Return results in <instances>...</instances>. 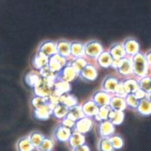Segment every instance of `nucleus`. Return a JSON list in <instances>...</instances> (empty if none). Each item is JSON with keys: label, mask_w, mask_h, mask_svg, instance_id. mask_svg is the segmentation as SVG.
<instances>
[{"label": "nucleus", "mask_w": 151, "mask_h": 151, "mask_svg": "<svg viewBox=\"0 0 151 151\" xmlns=\"http://www.w3.org/2000/svg\"><path fill=\"white\" fill-rule=\"evenodd\" d=\"M131 58L133 66V77L138 80L149 75L150 67L147 64L144 53L139 52Z\"/></svg>", "instance_id": "obj_1"}, {"label": "nucleus", "mask_w": 151, "mask_h": 151, "mask_svg": "<svg viewBox=\"0 0 151 151\" xmlns=\"http://www.w3.org/2000/svg\"><path fill=\"white\" fill-rule=\"evenodd\" d=\"M104 50L102 43L97 40H90L84 43V57L88 60H95Z\"/></svg>", "instance_id": "obj_2"}, {"label": "nucleus", "mask_w": 151, "mask_h": 151, "mask_svg": "<svg viewBox=\"0 0 151 151\" xmlns=\"http://www.w3.org/2000/svg\"><path fill=\"white\" fill-rule=\"evenodd\" d=\"M55 78H42L41 82L33 88V95L47 97L53 91V86L55 82Z\"/></svg>", "instance_id": "obj_3"}, {"label": "nucleus", "mask_w": 151, "mask_h": 151, "mask_svg": "<svg viewBox=\"0 0 151 151\" xmlns=\"http://www.w3.org/2000/svg\"><path fill=\"white\" fill-rule=\"evenodd\" d=\"M114 70L118 77L122 79L133 77V66L131 58L125 57L119 60Z\"/></svg>", "instance_id": "obj_4"}, {"label": "nucleus", "mask_w": 151, "mask_h": 151, "mask_svg": "<svg viewBox=\"0 0 151 151\" xmlns=\"http://www.w3.org/2000/svg\"><path fill=\"white\" fill-rule=\"evenodd\" d=\"M94 122L95 121L92 118L83 116V117L75 122V126H74L73 129L72 131L86 136L88 133L91 132V130L93 129Z\"/></svg>", "instance_id": "obj_5"}, {"label": "nucleus", "mask_w": 151, "mask_h": 151, "mask_svg": "<svg viewBox=\"0 0 151 151\" xmlns=\"http://www.w3.org/2000/svg\"><path fill=\"white\" fill-rule=\"evenodd\" d=\"M98 74L97 66L94 63L88 62V64L78 74V78L83 82L91 83L97 80Z\"/></svg>", "instance_id": "obj_6"}, {"label": "nucleus", "mask_w": 151, "mask_h": 151, "mask_svg": "<svg viewBox=\"0 0 151 151\" xmlns=\"http://www.w3.org/2000/svg\"><path fill=\"white\" fill-rule=\"evenodd\" d=\"M120 81L121 79H119L118 76L113 75H107L103 78L102 81L101 89L110 94L111 95H114Z\"/></svg>", "instance_id": "obj_7"}, {"label": "nucleus", "mask_w": 151, "mask_h": 151, "mask_svg": "<svg viewBox=\"0 0 151 151\" xmlns=\"http://www.w3.org/2000/svg\"><path fill=\"white\" fill-rule=\"evenodd\" d=\"M69 59L55 54L49 58L47 66L54 73L58 74L69 62Z\"/></svg>", "instance_id": "obj_8"}, {"label": "nucleus", "mask_w": 151, "mask_h": 151, "mask_svg": "<svg viewBox=\"0 0 151 151\" xmlns=\"http://www.w3.org/2000/svg\"><path fill=\"white\" fill-rule=\"evenodd\" d=\"M126 57L132 58L140 52V46L137 39L127 38L122 42Z\"/></svg>", "instance_id": "obj_9"}, {"label": "nucleus", "mask_w": 151, "mask_h": 151, "mask_svg": "<svg viewBox=\"0 0 151 151\" xmlns=\"http://www.w3.org/2000/svg\"><path fill=\"white\" fill-rule=\"evenodd\" d=\"M72 131L59 124L55 128L52 133V139L57 142L67 143Z\"/></svg>", "instance_id": "obj_10"}, {"label": "nucleus", "mask_w": 151, "mask_h": 151, "mask_svg": "<svg viewBox=\"0 0 151 151\" xmlns=\"http://www.w3.org/2000/svg\"><path fill=\"white\" fill-rule=\"evenodd\" d=\"M78 78V74L68 62L67 64L57 74V79L71 83Z\"/></svg>", "instance_id": "obj_11"}, {"label": "nucleus", "mask_w": 151, "mask_h": 151, "mask_svg": "<svg viewBox=\"0 0 151 151\" xmlns=\"http://www.w3.org/2000/svg\"><path fill=\"white\" fill-rule=\"evenodd\" d=\"M115 131H116V126H114L108 119L97 122V131L100 137L109 138L111 136L115 134Z\"/></svg>", "instance_id": "obj_12"}, {"label": "nucleus", "mask_w": 151, "mask_h": 151, "mask_svg": "<svg viewBox=\"0 0 151 151\" xmlns=\"http://www.w3.org/2000/svg\"><path fill=\"white\" fill-rule=\"evenodd\" d=\"M36 52L44 55L47 58H50L51 56L57 54L56 41H51V40L43 41L38 47Z\"/></svg>", "instance_id": "obj_13"}, {"label": "nucleus", "mask_w": 151, "mask_h": 151, "mask_svg": "<svg viewBox=\"0 0 151 151\" xmlns=\"http://www.w3.org/2000/svg\"><path fill=\"white\" fill-rule=\"evenodd\" d=\"M52 107L47 103L38 109L32 110V116L34 119L38 121L48 120L50 117H52Z\"/></svg>", "instance_id": "obj_14"}, {"label": "nucleus", "mask_w": 151, "mask_h": 151, "mask_svg": "<svg viewBox=\"0 0 151 151\" xmlns=\"http://www.w3.org/2000/svg\"><path fill=\"white\" fill-rule=\"evenodd\" d=\"M111 95L102 89L96 90L91 96V100L97 104L98 107L109 106Z\"/></svg>", "instance_id": "obj_15"}, {"label": "nucleus", "mask_w": 151, "mask_h": 151, "mask_svg": "<svg viewBox=\"0 0 151 151\" xmlns=\"http://www.w3.org/2000/svg\"><path fill=\"white\" fill-rule=\"evenodd\" d=\"M81 106L84 116L92 118V119H94V116H96L99 109L98 106L91 99L86 100L81 105Z\"/></svg>", "instance_id": "obj_16"}, {"label": "nucleus", "mask_w": 151, "mask_h": 151, "mask_svg": "<svg viewBox=\"0 0 151 151\" xmlns=\"http://www.w3.org/2000/svg\"><path fill=\"white\" fill-rule=\"evenodd\" d=\"M94 61H95V65L97 67L101 68V69H109L111 67L113 58L111 56L109 52L105 50Z\"/></svg>", "instance_id": "obj_17"}, {"label": "nucleus", "mask_w": 151, "mask_h": 151, "mask_svg": "<svg viewBox=\"0 0 151 151\" xmlns=\"http://www.w3.org/2000/svg\"><path fill=\"white\" fill-rule=\"evenodd\" d=\"M108 51L109 52L113 60H119L126 57L123 46H122V43L120 42H116L112 44L110 46L109 50H108Z\"/></svg>", "instance_id": "obj_18"}, {"label": "nucleus", "mask_w": 151, "mask_h": 151, "mask_svg": "<svg viewBox=\"0 0 151 151\" xmlns=\"http://www.w3.org/2000/svg\"><path fill=\"white\" fill-rule=\"evenodd\" d=\"M41 76L40 75V73L38 71L31 70L28 72L24 76V82L27 86L33 89L40 82H41Z\"/></svg>", "instance_id": "obj_19"}, {"label": "nucleus", "mask_w": 151, "mask_h": 151, "mask_svg": "<svg viewBox=\"0 0 151 151\" xmlns=\"http://www.w3.org/2000/svg\"><path fill=\"white\" fill-rule=\"evenodd\" d=\"M56 50L57 54L66 58L67 59H70V41L68 40L60 39L56 41Z\"/></svg>", "instance_id": "obj_20"}, {"label": "nucleus", "mask_w": 151, "mask_h": 151, "mask_svg": "<svg viewBox=\"0 0 151 151\" xmlns=\"http://www.w3.org/2000/svg\"><path fill=\"white\" fill-rule=\"evenodd\" d=\"M81 57H84V43L80 41H70V59Z\"/></svg>", "instance_id": "obj_21"}, {"label": "nucleus", "mask_w": 151, "mask_h": 151, "mask_svg": "<svg viewBox=\"0 0 151 151\" xmlns=\"http://www.w3.org/2000/svg\"><path fill=\"white\" fill-rule=\"evenodd\" d=\"M68 146L71 150L79 146L86 144V136L79 133L72 131L70 137L67 142Z\"/></svg>", "instance_id": "obj_22"}, {"label": "nucleus", "mask_w": 151, "mask_h": 151, "mask_svg": "<svg viewBox=\"0 0 151 151\" xmlns=\"http://www.w3.org/2000/svg\"><path fill=\"white\" fill-rule=\"evenodd\" d=\"M49 58L46 57L44 55L36 52L35 55L32 59V66L33 69L36 71L41 70L42 68L45 67L48 64Z\"/></svg>", "instance_id": "obj_23"}, {"label": "nucleus", "mask_w": 151, "mask_h": 151, "mask_svg": "<svg viewBox=\"0 0 151 151\" xmlns=\"http://www.w3.org/2000/svg\"><path fill=\"white\" fill-rule=\"evenodd\" d=\"M109 107L111 110L124 111L127 109L125 98L119 96L111 95Z\"/></svg>", "instance_id": "obj_24"}, {"label": "nucleus", "mask_w": 151, "mask_h": 151, "mask_svg": "<svg viewBox=\"0 0 151 151\" xmlns=\"http://www.w3.org/2000/svg\"><path fill=\"white\" fill-rule=\"evenodd\" d=\"M71 90H72V86L69 83L56 79L53 86V91L57 93L58 95L61 96L66 93H69Z\"/></svg>", "instance_id": "obj_25"}, {"label": "nucleus", "mask_w": 151, "mask_h": 151, "mask_svg": "<svg viewBox=\"0 0 151 151\" xmlns=\"http://www.w3.org/2000/svg\"><path fill=\"white\" fill-rule=\"evenodd\" d=\"M121 81H122V84H123L128 94H134L137 90L139 88L138 80L134 77L125 78V79H122Z\"/></svg>", "instance_id": "obj_26"}, {"label": "nucleus", "mask_w": 151, "mask_h": 151, "mask_svg": "<svg viewBox=\"0 0 151 151\" xmlns=\"http://www.w3.org/2000/svg\"><path fill=\"white\" fill-rule=\"evenodd\" d=\"M136 111L142 116H147L151 114V103L147 98L139 100Z\"/></svg>", "instance_id": "obj_27"}, {"label": "nucleus", "mask_w": 151, "mask_h": 151, "mask_svg": "<svg viewBox=\"0 0 151 151\" xmlns=\"http://www.w3.org/2000/svg\"><path fill=\"white\" fill-rule=\"evenodd\" d=\"M125 119V114L124 111H114L111 109L109 111L108 120L111 122L114 126H118L123 122Z\"/></svg>", "instance_id": "obj_28"}, {"label": "nucleus", "mask_w": 151, "mask_h": 151, "mask_svg": "<svg viewBox=\"0 0 151 151\" xmlns=\"http://www.w3.org/2000/svg\"><path fill=\"white\" fill-rule=\"evenodd\" d=\"M16 148L17 151H33L35 150L27 136L22 137L18 140L16 144Z\"/></svg>", "instance_id": "obj_29"}, {"label": "nucleus", "mask_w": 151, "mask_h": 151, "mask_svg": "<svg viewBox=\"0 0 151 151\" xmlns=\"http://www.w3.org/2000/svg\"><path fill=\"white\" fill-rule=\"evenodd\" d=\"M60 103L66 107L69 108L72 107L74 106H76L78 104V100L75 95L69 93L63 94L60 97Z\"/></svg>", "instance_id": "obj_30"}, {"label": "nucleus", "mask_w": 151, "mask_h": 151, "mask_svg": "<svg viewBox=\"0 0 151 151\" xmlns=\"http://www.w3.org/2000/svg\"><path fill=\"white\" fill-rule=\"evenodd\" d=\"M69 63L72 66L75 72L79 74L83 68L88 63V60L85 57L78 58L75 59H70L69 60Z\"/></svg>", "instance_id": "obj_31"}, {"label": "nucleus", "mask_w": 151, "mask_h": 151, "mask_svg": "<svg viewBox=\"0 0 151 151\" xmlns=\"http://www.w3.org/2000/svg\"><path fill=\"white\" fill-rule=\"evenodd\" d=\"M27 137L29 138V141L32 143V146L34 147L35 150H36L39 147L41 143L42 142L44 139L45 138V136L38 131H32V132L29 133V135H27Z\"/></svg>", "instance_id": "obj_32"}, {"label": "nucleus", "mask_w": 151, "mask_h": 151, "mask_svg": "<svg viewBox=\"0 0 151 151\" xmlns=\"http://www.w3.org/2000/svg\"><path fill=\"white\" fill-rule=\"evenodd\" d=\"M66 116L72 119L75 122H76L77 120L83 117L84 115L82 111V109H81V105L78 104L76 106H74L72 107L69 108L68 109V113Z\"/></svg>", "instance_id": "obj_33"}, {"label": "nucleus", "mask_w": 151, "mask_h": 151, "mask_svg": "<svg viewBox=\"0 0 151 151\" xmlns=\"http://www.w3.org/2000/svg\"><path fill=\"white\" fill-rule=\"evenodd\" d=\"M68 113V108L62 104H58L55 106L52 111V116L55 119L61 120L66 117Z\"/></svg>", "instance_id": "obj_34"}, {"label": "nucleus", "mask_w": 151, "mask_h": 151, "mask_svg": "<svg viewBox=\"0 0 151 151\" xmlns=\"http://www.w3.org/2000/svg\"><path fill=\"white\" fill-rule=\"evenodd\" d=\"M109 140L111 142L112 147H113L114 150H119L123 148L125 145V142H124L123 138L119 134H114V135L111 136L109 137Z\"/></svg>", "instance_id": "obj_35"}, {"label": "nucleus", "mask_w": 151, "mask_h": 151, "mask_svg": "<svg viewBox=\"0 0 151 151\" xmlns=\"http://www.w3.org/2000/svg\"><path fill=\"white\" fill-rule=\"evenodd\" d=\"M55 147V140L51 137H45L39 147L36 149L38 151H52Z\"/></svg>", "instance_id": "obj_36"}, {"label": "nucleus", "mask_w": 151, "mask_h": 151, "mask_svg": "<svg viewBox=\"0 0 151 151\" xmlns=\"http://www.w3.org/2000/svg\"><path fill=\"white\" fill-rule=\"evenodd\" d=\"M110 110H111V109H110V107H109V106L99 107L97 114H96V116L94 117V120L96 121V122H101V121L107 120Z\"/></svg>", "instance_id": "obj_37"}, {"label": "nucleus", "mask_w": 151, "mask_h": 151, "mask_svg": "<svg viewBox=\"0 0 151 151\" xmlns=\"http://www.w3.org/2000/svg\"><path fill=\"white\" fill-rule=\"evenodd\" d=\"M97 150L98 151H114L109 138L107 137H100L97 142Z\"/></svg>", "instance_id": "obj_38"}, {"label": "nucleus", "mask_w": 151, "mask_h": 151, "mask_svg": "<svg viewBox=\"0 0 151 151\" xmlns=\"http://www.w3.org/2000/svg\"><path fill=\"white\" fill-rule=\"evenodd\" d=\"M47 103H48L47 97H40V96L33 95L30 100L31 108H32V110L38 109V108L41 107V106H44V105L47 104Z\"/></svg>", "instance_id": "obj_39"}, {"label": "nucleus", "mask_w": 151, "mask_h": 151, "mask_svg": "<svg viewBox=\"0 0 151 151\" xmlns=\"http://www.w3.org/2000/svg\"><path fill=\"white\" fill-rule=\"evenodd\" d=\"M139 86L140 89L143 90L146 93H149L151 91V76L147 75L145 77L138 79Z\"/></svg>", "instance_id": "obj_40"}, {"label": "nucleus", "mask_w": 151, "mask_h": 151, "mask_svg": "<svg viewBox=\"0 0 151 151\" xmlns=\"http://www.w3.org/2000/svg\"><path fill=\"white\" fill-rule=\"evenodd\" d=\"M127 109L136 111L138 106L139 100L134 96V94H128L125 97Z\"/></svg>", "instance_id": "obj_41"}, {"label": "nucleus", "mask_w": 151, "mask_h": 151, "mask_svg": "<svg viewBox=\"0 0 151 151\" xmlns=\"http://www.w3.org/2000/svg\"><path fill=\"white\" fill-rule=\"evenodd\" d=\"M40 73V75L42 78H57V74L54 73L52 72L48 66H45V67L42 68L41 70L38 71Z\"/></svg>", "instance_id": "obj_42"}, {"label": "nucleus", "mask_w": 151, "mask_h": 151, "mask_svg": "<svg viewBox=\"0 0 151 151\" xmlns=\"http://www.w3.org/2000/svg\"><path fill=\"white\" fill-rule=\"evenodd\" d=\"M60 96L58 95L57 93L55 92L54 91H52V94L49 97H47L48 103L52 107V109L55 106L60 104Z\"/></svg>", "instance_id": "obj_43"}, {"label": "nucleus", "mask_w": 151, "mask_h": 151, "mask_svg": "<svg viewBox=\"0 0 151 151\" xmlns=\"http://www.w3.org/2000/svg\"><path fill=\"white\" fill-rule=\"evenodd\" d=\"M127 94H128V93H127L126 90H125V87H124L123 84H122V81H121L120 83H119V85H118L117 88H116V91H115V94H114V95L119 96V97H122L125 98V97H126Z\"/></svg>", "instance_id": "obj_44"}, {"label": "nucleus", "mask_w": 151, "mask_h": 151, "mask_svg": "<svg viewBox=\"0 0 151 151\" xmlns=\"http://www.w3.org/2000/svg\"><path fill=\"white\" fill-rule=\"evenodd\" d=\"M60 124H61L63 126L66 127V128H69V129L72 130L73 129L74 126H75V122L74 120H72V119H70V118L66 116V117H64L63 119L60 120Z\"/></svg>", "instance_id": "obj_45"}, {"label": "nucleus", "mask_w": 151, "mask_h": 151, "mask_svg": "<svg viewBox=\"0 0 151 151\" xmlns=\"http://www.w3.org/2000/svg\"><path fill=\"white\" fill-rule=\"evenodd\" d=\"M134 94L139 100H143V99L146 98V97H147V93H146L145 91H143V90L140 89V88L137 90V91L134 93Z\"/></svg>", "instance_id": "obj_46"}, {"label": "nucleus", "mask_w": 151, "mask_h": 151, "mask_svg": "<svg viewBox=\"0 0 151 151\" xmlns=\"http://www.w3.org/2000/svg\"><path fill=\"white\" fill-rule=\"evenodd\" d=\"M72 151H91V149L88 145L84 144L83 145L79 146V147H75V149L72 150Z\"/></svg>", "instance_id": "obj_47"}, {"label": "nucleus", "mask_w": 151, "mask_h": 151, "mask_svg": "<svg viewBox=\"0 0 151 151\" xmlns=\"http://www.w3.org/2000/svg\"><path fill=\"white\" fill-rule=\"evenodd\" d=\"M145 56L147 64H148V66L151 68V50L150 51H148L147 52H146L145 54Z\"/></svg>", "instance_id": "obj_48"}, {"label": "nucleus", "mask_w": 151, "mask_h": 151, "mask_svg": "<svg viewBox=\"0 0 151 151\" xmlns=\"http://www.w3.org/2000/svg\"><path fill=\"white\" fill-rule=\"evenodd\" d=\"M146 98L147 99V100H149V101L151 103V91H150L149 93H147V97H146Z\"/></svg>", "instance_id": "obj_49"}]
</instances>
